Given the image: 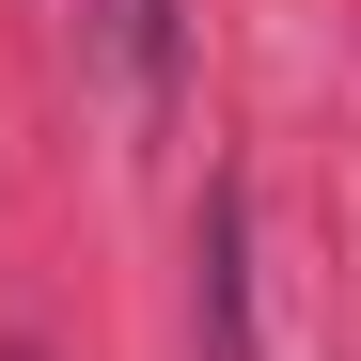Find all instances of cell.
Here are the masks:
<instances>
[{
    "label": "cell",
    "mask_w": 361,
    "mask_h": 361,
    "mask_svg": "<svg viewBox=\"0 0 361 361\" xmlns=\"http://www.w3.org/2000/svg\"><path fill=\"white\" fill-rule=\"evenodd\" d=\"M235 235H252V204L220 189V204H204V345H220V361H252V314H235Z\"/></svg>",
    "instance_id": "cell-1"
},
{
    "label": "cell",
    "mask_w": 361,
    "mask_h": 361,
    "mask_svg": "<svg viewBox=\"0 0 361 361\" xmlns=\"http://www.w3.org/2000/svg\"><path fill=\"white\" fill-rule=\"evenodd\" d=\"M94 16H110V63L157 94V79H173V0H94Z\"/></svg>",
    "instance_id": "cell-2"
}]
</instances>
